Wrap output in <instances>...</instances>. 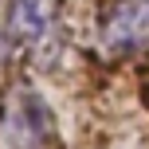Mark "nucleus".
<instances>
[{
  "instance_id": "nucleus-1",
  "label": "nucleus",
  "mask_w": 149,
  "mask_h": 149,
  "mask_svg": "<svg viewBox=\"0 0 149 149\" xmlns=\"http://www.w3.org/2000/svg\"><path fill=\"white\" fill-rule=\"evenodd\" d=\"M51 137H55V122H51L47 102L28 86L12 90L8 106H4V141H8V149H43Z\"/></svg>"
},
{
  "instance_id": "nucleus-4",
  "label": "nucleus",
  "mask_w": 149,
  "mask_h": 149,
  "mask_svg": "<svg viewBox=\"0 0 149 149\" xmlns=\"http://www.w3.org/2000/svg\"><path fill=\"white\" fill-rule=\"evenodd\" d=\"M141 149H149V145H141Z\"/></svg>"
},
{
  "instance_id": "nucleus-3",
  "label": "nucleus",
  "mask_w": 149,
  "mask_h": 149,
  "mask_svg": "<svg viewBox=\"0 0 149 149\" xmlns=\"http://www.w3.org/2000/svg\"><path fill=\"white\" fill-rule=\"evenodd\" d=\"M55 16H59V0H12L4 20V36L12 47H36L51 36Z\"/></svg>"
},
{
  "instance_id": "nucleus-2",
  "label": "nucleus",
  "mask_w": 149,
  "mask_h": 149,
  "mask_svg": "<svg viewBox=\"0 0 149 149\" xmlns=\"http://www.w3.org/2000/svg\"><path fill=\"white\" fill-rule=\"evenodd\" d=\"M102 47L110 55H137L149 47V0H114L102 12Z\"/></svg>"
}]
</instances>
